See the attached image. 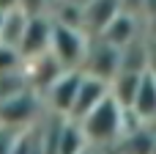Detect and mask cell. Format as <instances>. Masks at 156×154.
I'll use <instances>...</instances> for the list:
<instances>
[{"mask_svg": "<svg viewBox=\"0 0 156 154\" xmlns=\"http://www.w3.org/2000/svg\"><path fill=\"white\" fill-rule=\"evenodd\" d=\"M110 96V83L107 80H99L93 74H85L82 77V85H80V94H77V102H74V110H71V121H82L88 113H93L104 99Z\"/></svg>", "mask_w": 156, "mask_h": 154, "instance_id": "cell-7", "label": "cell"}, {"mask_svg": "<svg viewBox=\"0 0 156 154\" xmlns=\"http://www.w3.org/2000/svg\"><path fill=\"white\" fill-rule=\"evenodd\" d=\"M101 39L110 41V44H115L118 50L129 47L132 41L140 39V14H132V11L123 8V11L107 25V30L101 33Z\"/></svg>", "mask_w": 156, "mask_h": 154, "instance_id": "cell-10", "label": "cell"}, {"mask_svg": "<svg viewBox=\"0 0 156 154\" xmlns=\"http://www.w3.org/2000/svg\"><path fill=\"white\" fill-rule=\"evenodd\" d=\"M16 130H8V127H0V154H14L16 146Z\"/></svg>", "mask_w": 156, "mask_h": 154, "instance_id": "cell-13", "label": "cell"}, {"mask_svg": "<svg viewBox=\"0 0 156 154\" xmlns=\"http://www.w3.org/2000/svg\"><path fill=\"white\" fill-rule=\"evenodd\" d=\"M85 74H93L99 80L112 83V77L121 72V50L110 41H104L101 36H90V47L85 55Z\"/></svg>", "mask_w": 156, "mask_h": 154, "instance_id": "cell-5", "label": "cell"}, {"mask_svg": "<svg viewBox=\"0 0 156 154\" xmlns=\"http://www.w3.org/2000/svg\"><path fill=\"white\" fill-rule=\"evenodd\" d=\"M47 113V105H44V96L33 88L27 91H19L14 96H5L0 99V127H8V130H27L33 124H38Z\"/></svg>", "mask_w": 156, "mask_h": 154, "instance_id": "cell-2", "label": "cell"}, {"mask_svg": "<svg viewBox=\"0 0 156 154\" xmlns=\"http://www.w3.org/2000/svg\"><path fill=\"white\" fill-rule=\"evenodd\" d=\"M82 77L85 72L82 69H71V72H63L41 96H44V105H47V113H55V116H63L69 118L71 110H74V102H77V94H80V85H82Z\"/></svg>", "mask_w": 156, "mask_h": 154, "instance_id": "cell-4", "label": "cell"}, {"mask_svg": "<svg viewBox=\"0 0 156 154\" xmlns=\"http://www.w3.org/2000/svg\"><path fill=\"white\" fill-rule=\"evenodd\" d=\"M80 127L93 149H115L129 130V110H123L110 94L93 113L80 121Z\"/></svg>", "mask_w": 156, "mask_h": 154, "instance_id": "cell-1", "label": "cell"}, {"mask_svg": "<svg viewBox=\"0 0 156 154\" xmlns=\"http://www.w3.org/2000/svg\"><path fill=\"white\" fill-rule=\"evenodd\" d=\"M129 116L137 124H154L156 121V74L154 72H145L143 74V83L137 88V96L132 102Z\"/></svg>", "mask_w": 156, "mask_h": 154, "instance_id": "cell-9", "label": "cell"}, {"mask_svg": "<svg viewBox=\"0 0 156 154\" xmlns=\"http://www.w3.org/2000/svg\"><path fill=\"white\" fill-rule=\"evenodd\" d=\"M49 3H52V6H55V3H60V0H49ZM49 11H52V8H49Z\"/></svg>", "mask_w": 156, "mask_h": 154, "instance_id": "cell-17", "label": "cell"}, {"mask_svg": "<svg viewBox=\"0 0 156 154\" xmlns=\"http://www.w3.org/2000/svg\"><path fill=\"white\" fill-rule=\"evenodd\" d=\"M101 154H121L118 149H101Z\"/></svg>", "mask_w": 156, "mask_h": 154, "instance_id": "cell-15", "label": "cell"}, {"mask_svg": "<svg viewBox=\"0 0 156 154\" xmlns=\"http://www.w3.org/2000/svg\"><path fill=\"white\" fill-rule=\"evenodd\" d=\"M27 61L22 58V52L11 44H0V77L5 74H16V72H25Z\"/></svg>", "mask_w": 156, "mask_h": 154, "instance_id": "cell-11", "label": "cell"}, {"mask_svg": "<svg viewBox=\"0 0 156 154\" xmlns=\"http://www.w3.org/2000/svg\"><path fill=\"white\" fill-rule=\"evenodd\" d=\"M3 22H5V11H0V36H3Z\"/></svg>", "mask_w": 156, "mask_h": 154, "instance_id": "cell-14", "label": "cell"}, {"mask_svg": "<svg viewBox=\"0 0 156 154\" xmlns=\"http://www.w3.org/2000/svg\"><path fill=\"white\" fill-rule=\"evenodd\" d=\"M19 8H22L27 17H38V14H49L52 3H49V0H19Z\"/></svg>", "mask_w": 156, "mask_h": 154, "instance_id": "cell-12", "label": "cell"}, {"mask_svg": "<svg viewBox=\"0 0 156 154\" xmlns=\"http://www.w3.org/2000/svg\"><path fill=\"white\" fill-rule=\"evenodd\" d=\"M55 22V19H52ZM88 47H90V33H85L82 28H74V25H63V22H55L52 25V44H49V52L55 55V61L63 66V69H82L85 66V55H88Z\"/></svg>", "mask_w": 156, "mask_h": 154, "instance_id": "cell-3", "label": "cell"}, {"mask_svg": "<svg viewBox=\"0 0 156 154\" xmlns=\"http://www.w3.org/2000/svg\"><path fill=\"white\" fill-rule=\"evenodd\" d=\"M52 17L49 14H38V17H27V28L22 33V41H19V52L25 61H33L38 55H47L49 52V44H52Z\"/></svg>", "mask_w": 156, "mask_h": 154, "instance_id": "cell-6", "label": "cell"}, {"mask_svg": "<svg viewBox=\"0 0 156 154\" xmlns=\"http://www.w3.org/2000/svg\"><path fill=\"white\" fill-rule=\"evenodd\" d=\"M85 154H101V149H93V146H90V149H88Z\"/></svg>", "mask_w": 156, "mask_h": 154, "instance_id": "cell-16", "label": "cell"}, {"mask_svg": "<svg viewBox=\"0 0 156 154\" xmlns=\"http://www.w3.org/2000/svg\"><path fill=\"white\" fill-rule=\"evenodd\" d=\"M123 11V0H88L82 6V28L90 36H101L107 25Z\"/></svg>", "mask_w": 156, "mask_h": 154, "instance_id": "cell-8", "label": "cell"}]
</instances>
